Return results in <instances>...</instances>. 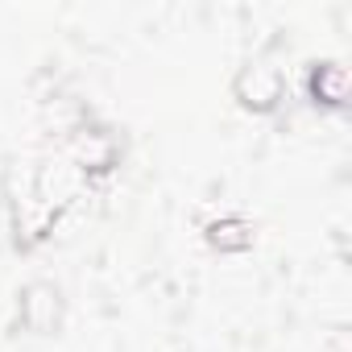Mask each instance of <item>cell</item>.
Returning <instances> with one entry per match:
<instances>
[{"mask_svg": "<svg viewBox=\"0 0 352 352\" xmlns=\"http://www.w3.org/2000/svg\"><path fill=\"white\" fill-rule=\"evenodd\" d=\"M344 67H336V63H323L315 75H311V91H315V100L319 104H331V108H340L344 104Z\"/></svg>", "mask_w": 352, "mask_h": 352, "instance_id": "cell-1", "label": "cell"}]
</instances>
